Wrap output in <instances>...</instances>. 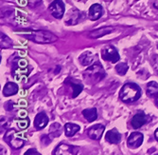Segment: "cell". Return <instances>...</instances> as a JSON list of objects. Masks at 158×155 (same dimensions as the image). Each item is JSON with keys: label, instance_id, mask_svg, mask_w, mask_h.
Instances as JSON below:
<instances>
[{"label": "cell", "instance_id": "6da1fadb", "mask_svg": "<svg viewBox=\"0 0 158 155\" xmlns=\"http://www.w3.org/2000/svg\"><path fill=\"white\" fill-rule=\"evenodd\" d=\"M17 33L40 44L53 43V42H55L58 39V37L54 33L47 31H25V32H19Z\"/></svg>", "mask_w": 158, "mask_h": 155}, {"label": "cell", "instance_id": "7a4b0ae2", "mask_svg": "<svg viewBox=\"0 0 158 155\" xmlns=\"http://www.w3.org/2000/svg\"><path fill=\"white\" fill-rule=\"evenodd\" d=\"M141 96V89L134 83H127L119 91V98L125 103L135 102Z\"/></svg>", "mask_w": 158, "mask_h": 155}, {"label": "cell", "instance_id": "3957f363", "mask_svg": "<svg viewBox=\"0 0 158 155\" xmlns=\"http://www.w3.org/2000/svg\"><path fill=\"white\" fill-rule=\"evenodd\" d=\"M105 76V72L103 68L99 64H95L89 67L83 73V77L90 84H96L102 80Z\"/></svg>", "mask_w": 158, "mask_h": 155}, {"label": "cell", "instance_id": "277c9868", "mask_svg": "<svg viewBox=\"0 0 158 155\" xmlns=\"http://www.w3.org/2000/svg\"><path fill=\"white\" fill-rule=\"evenodd\" d=\"M4 140L12 148H15V149L21 148L26 143V141L23 139L21 134L14 130L7 131V132L4 135Z\"/></svg>", "mask_w": 158, "mask_h": 155}, {"label": "cell", "instance_id": "5b68a950", "mask_svg": "<svg viewBox=\"0 0 158 155\" xmlns=\"http://www.w3.org/2000/svg\"><path fill=\"white\" fill-rule=\"evenodd\" d=\"M28 73H30V69H27V61L19 59L12 69V75L17 81L22 82L27 79Z\"/></svg>", "mask_w": 158, "mask_h": 155}, {"label": "cell", "instance_id": "8992f818", "mask_svg": "<svg viewBox=\"0 0 158 155\" xmlns=\"http://www.w3.org/2000/svg\"><path fill=\"white\" fill-rule=\"evenodd\" d=\"M102 57L103 60L111 63H117L120 59L118 51L112 45H107L102 49Z\"/></svg>", "mask_w": 158, "mask_h": 155}, {"label": "cell", "instance_id": "52a82bcc", "mask_svg": "<svg viewBox=\"0 0 158 155\" xmlns=\"http://www.w3.org/2000/svg\"><path fill=\"white\" fill-rule=\"evenodd\" d=\"M50 15L57 18V19H61L63 18L64 15V4L61 0H54V1L49 5L48 7Z\"/></svg>", "mask_w": 158, "mask_h": 155}, {"label": "cell", "instance_id": "ba28073f", "mask_svg": "<svg viewBox=\"0 0 158 155\" xmlns=\"http://www.w3.org/2000/svg\"><path fill=\"white\" fill-rule=\"evenodd\" d=\"M150 120H151V118L147 114H145L144 112H138V113H136L133 117L131 124L134 129L137 130V129L141 128L142 126H144L146 123H148Z\"/></svg>", "mask_w": 158, "mask_h": 155}, {"label": "cell", "instance_id": "9c48e42d", "mask_svg": "<svg viewBox=\"0 0 158 155\" xmlns=\"http://www.w3.org/2000/svg\"><path fill=\"white\" fill-rule=\"evenodd\" d=\"M143 143V134L140 132H133L128 138L127 145L131 148H137Z\"/></svg>", "mask_w": 158, "mask_h": 155}, {"label": "cell", "instance_id": "30bf717a", "mask_svg": "<svg viewBox=\"0 0 158 155\" xmlns=\"http://www.w3.org/2000/svg\"><path fill=\"white\" fill-rule=\"evenodd\" d=\"M104 130H105L104 126L98 124V125L91 126V128L87 131V135L92 140H99L103 134Z\"/></svg>", "mask_w": 158, "mask_h": 155}, {"label": "cell", "instance_id": "8fae6325", "mask_svg": "<svg viewBox=\"0 0 158 155\" xmlns=\"http://www.w3.org/2000/svg\"><path fill=\"white\" fill-rule=\"evenodd\" d=\"M80 18H81V12L77 9L73 8L69 11H67L64 21L66 25H76L78 24Z\"/></svg>", "mask_w": 158, "mask_h": 155}, {"label": "cell", "instance_id": "7c38bea8", "mask_svg": "<svg viewBox=\"0 0 158 155\" xmlns=\"http://www.w3.org/2000/svg\"><path fill=\"white\" fill-rule=\"evenodd\" d=\"M48 124V117L45 112H40L34 119V126L37 130L45 129Z\"/></svg>", "mask_w": 158, "mask_h": 155}, {"label": "cell", "instance_id": "4fadbf2b", "mask_svg": "<svg viewBox=\"0 0 158 155\" xmlns=\"http://www.w3.org/2000/svg\"><path fill=\"white\" fill-rule=\"evenodd\" d=\"M103 13V9L99 4H93L89 9V18L96 21L102 17Z\"/></svg>", "mask_w": 158, "mask_h": 155}, {"label": "cell", "instance_id": "5bb4252c", "mask_svg": "<svg viewBox=\"0 0 158 155\" xmlns=\"http://www.w3.org/2000/svg\"><path fill=\"white\" fill-rule=\"evenodd\" d=\"M114 31V28L113 27H103V28H100V29H98L96 31H93L91 32L88 36L90 38H93V39H97V38H100L110 33H112Z\"/></svg>", "mask_w": 158, "mask_h": 155}, {"label": "cell", "instance_id": "9a60e30c", "mask_svg": "<svg viewBox=\"0 0 158 155\" xmlns=\"http://www.w3.org/2000/svg\"><path fill=\"white\" fill-rule=\"evenodd\" d=\"M97 59H98L97 55H94L89 51L82 53L79 57V60H80L81 64L83 65V66H91V65L94 64L95 60H97Z\"/></svg>", "mask_w": 158, "mask_h": 155}, {"label": "cell", "instance_id": "2e32d148", "mask_svg": "<svg viewBox=\"0 0 158 155\" xmlns=\"http://www.w3.org/2000/svg\"><path fill=\"white\" fill-rule=\"evenodd\" d=\"M105 138H106V141H108L111 144H118L121 140V134L118 132V130L113 129L106 133Z\"/></svg>", "mask_w": 158, "mask_h": 155}, {"label": "cell", "instance_id": "e0dca14e", "mask_svg": "<svg viewBox=\"0 0 158 155\" xmlns=\"http://www.w3.org/2000/svg\"><path fill=\"white\" fill-rule=\"evenodd\" d=\"M18 85H16L15 83H12V82H8L6 85L3 88V95L6 97L14 95L18 92Z\"/></svg>", "mask_w": 158, "mask_h": 155}, {"label": "cell", "instance_id": "ac0fdd59", "mask_svg": "<svg viewBox=\"0 0 158 155\" xmlns=\"http://www.w3.org/2000/svg\"><path fill=\"white\" fill-rule=\"evenodd\" d=\"M65 83H68L69 85L72 87V89H73V93H72V97L73 98H75V97H77L81 91H82V90H83V86L81 85V83H79V82H77L75 79H71V78H68L66 81H65Z\"/></svg>", "mask_w": 158, "mask_h": 155}, {"label": "cell", "instance_id": "d6986e66", "mask_svg": "<svg viewBox=\"0 0 158 155\" xmlns=\"http://www.w3.org/2000/svg\"><path fill=\"white\" fill-rule=\"evenodd\" d=\"M82 115L88 122H94L98 118L97 108H90L83 109L82 110Z\"/></svg>", "mask_w": 158, "mask_h": 155}, {"label": "cell", "instance_id": "ffe728a7", "mask_svg": "<svg viewBox=\"0 0 158 155\" xmlns=\"http://www.w3.org/2000/svg\"><path fill=\"white\" fill-rule=\"evenodd\" d=\"M80 126L73 124V123H66L64 126V130H65V135L67 137H71L75 135L79 131H80Z\"/></svg>", "mask_w": 158, "mask_h": 155}, {"label": "cell", "instance_id": "44dd1931", "mask_svg": "<svg viewBox=\"0 0 158 155\" xmlns=\"http://www.w3.org/2000/svg\"><path fill=\"white\" fill-rule=\"evenodd\" d=\"M74 147H69L68 145H61L56 149L54 154H76L78 149L74 150Z\"/></svg>", "mask_w": 158, "mask_h": 155}, {"label": "cell", "instance_id": "7402d4cb", "mask_svg": "<svg viewBox=\"0 0 158 155\" xmlns=\"http://www.w3.org/2000/svg\"><path fill=\"white\" fill-rule=\"evenodd\" d=\"M146 92L149 97H156V95L158 94V84L154 81L148 83Z\"/></svg>", "mask_w": 158, "mask_h": 155}, {"label": "cell", "instance_id": "603a6c76", "mask_svg": "<svg viewBox=\"0 0 158 155\" xmlns=\"http://www.w3.org/2000/svg\"><path fill=\"white\" fill-rule=\"evenodd\" d=\"M128 65L126 63H118L116 66V72L119 74V75H125L126 73L128 72Z\"/></svg>", "mask_w": 158, "mask_h": 155}, {"label": "cell", "instance_id": "cb8c5ba5", "mask_svg": "<svg viewBox=\"0 0 158 155\" xmlns=\"http://www.w3.org/2000/svg\"><path fill=\"white\" fill-rule=\"evenodd\" d=\"M11 46H12L11 40L7 35H5L3 33H1V48L7 49V48H10Z\"/></svg>", "mask_w": 158, "mask_h": 155}, {"label": "cell", "instance_id": "d4e9b609", "mask_svg": "<svg viewBox=\"0 0 158 155\" xmlns=\"http://www.w3.org/2000/svg\"><path fill=\"white\" fill-rule=\"evenodd\" d=\"M17 126H19V129L21 130H26L28 126H30V119L27 117L24 118V119H21V120H18L17 121Z\"/></svg>", "mask_w": 158, "mask_h": 155}, {"label": "cell", "instance_id": "484cf974", "mask_svg": "<svg viewBox=\"0 0 158 155\" xmlns=\"http://www.w3.org/2000/svg\"><path fill=\"white\" fill-rule=\"evenodd\" d=\"M28 6L31 7H37L42 3V0H27Z\"/></svg>", "mask_w": 158, "mask_h": 155}, {"label": "cell", "instance_id": "4316f807", "mask_svg": "<svg viewBox=\"0 0 158 155\" xmlns=\"http://www.w3.org/2000/svg\"><path fill=\"white\" fill-rule=\"evenodd\" d=\"M152 66L154 68V69L158 73V55H155L153 59H152Z\"/></svg>", "mask_w": 158, "mask_h": 155}, {"label": "cell", "instance_id": "83f0119b", "mask_svg": "<svg viewBox=\"0 0 158 155\" xmlns=\"http://www.w3.org/2000/svg\"><path fill=\"white\" fill-rule=\"evenodd\" d=\"M25 154H26V155H33V154H35V155H40V153H39L37 150H35V149H28V150L26 151Z\"/></svg>", "mask_w": 158, "mask_h": 155}, {"label": "cell", "instance_id": "f1b7e54d", "mask_svg": "<svg viewBox=\"0 0 158 155\" xmlns=\"http://www.w3.org/2000/svg\"><path fill=\"white\" fill-rule=\"evenodd\" d=\"M153 7L158 10V0H155V1L153 2Z\"/></svg>", "mask_w": 158, "mask_h": 155}, {"label": "cell", "instance_id": "f546056e", "mask_svg": "<svg viewBox=\"0 0 158 155\" xmlns=\"http://www.w3.org/2000/svg\"><path fill=\"white\" fill-rule=\"evenodd\" d=\"M154 136H155V139L158 141V129L155 131V132H154Z\"/></svg>", "mask_w": 158, "mask_h": 155}, {"label": "cell", "instance_id": "4dcf8cb0", "mask_svg": "<svg viewBox=\"0 0 158 155\" xmlns=\"http://www.w3.org/2000/svg\"><path fill=\"white\" fill-rule=\"evenodd\" d=\"M155 105L158 107V94H157L156 97H155Z\"/></svg>", "mask_w": 158, "mask_h": 155}, {"label": "cell", "instance_id": "1f68e13d", "mask_svg": "<svg viewBox=\"0 0 158 155\" xmlns=\"http://www.w3.org/2000/svg\"><path fill=\"white\" fill-rule=\"evenodd\" d=\"M157 49H158V44H157Z\"/></svg>", "mask_w": 158, "mask_h": 155}]
</instances>
